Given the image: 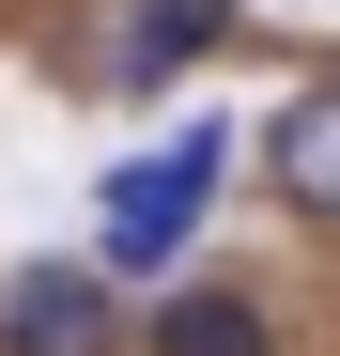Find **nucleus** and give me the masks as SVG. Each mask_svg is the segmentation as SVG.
I'll use <instances>...</instances> for the list:
<instances>
[{
    "label": "nucleus",
    "instance_id": "1",
    "mask_svg": "<svg viewBox=\"0 0 340 356\" xmlns=\"http://www.w3.org/2000/svg\"><path fill=\"white\" fill-rule=\"evenodd\" d=\"M216 155H232V140H216V124H186V140H155L139 170H108V279H155V264L201 232V186H216Z\"/></svg>",
    "mask_w": 340,
    "mask_h": 356
},
{
    "label": "nucleus",
    "instance_id": "2",
    "mask_svg": "<svg viewBox=\"0 0 340 356\" xmlns=\"http://www.w3.org/2000/svg\"><path fill=\"white\" fill-rule=\"evenodd\" d=\"M124 325H108V294L78 279V264H31L16 294H0V356H108Z\"/></svg>",
    "mask_w": 340,
    "mask_h": 356
},
{
    "label": "nucleus",
    "instance_id": "3",
    "mask_svg": "<svg viewBox=\"0 0 340 356\" xmlns=\"http://www.w3.org/2000/svg\"><path fill=\"white\" fill-rule=\"evenodd\" d=\"M263 170H278V202L294 217H340V93H294L263 124Z\"/></svg>",
    "mask_w": 340,
    "mask_h": 356
},
{
    "label": "nucleus",
    "instance_id": "4",
    "mask_svg": "<svg viewBox=\"0 0 340 356\" xmlns=\"http://www.w3.org/2000/svg\"><path fill=\"white\" fill-rule=\"evenodd\" d=\"M216 31H232V0H139V16L108 31V63H124V78H170V63H201Z\"/></svg>",
    "mask_w": 340,
    "mask_h": 356
},
{
    "label": "nucleus",
    "instance_id": "5",
    "mask_svg": "<svg viewBox=\"0 0 340 356\" xmlns=\"http://www.w3.org/2000/svg\"><path fill=\"white\" fill-rule=\"evenodd\" d=\"M155 356H263V310H248V294H170Z\"/></svg>",
    "mask_w": 340,
    "mask_h": 356
}]
</instances>
